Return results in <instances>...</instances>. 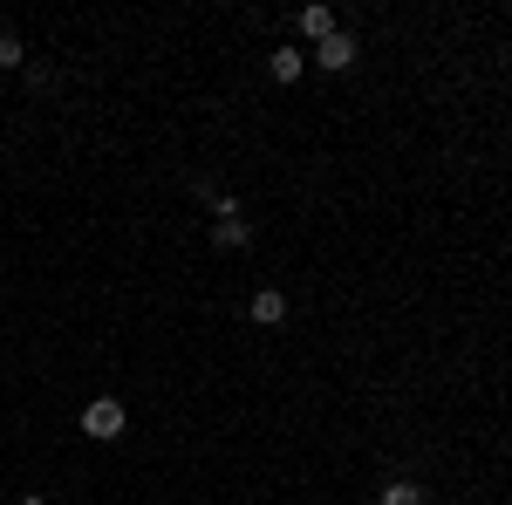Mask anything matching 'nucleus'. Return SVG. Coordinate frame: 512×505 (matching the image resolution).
I'll use <instances>...</instances> for the list:
<instances>
[{
    "label": "nucleus",
    "mask_w": 512,
    "mask_h": 505,
    "mask_svg": "<svg viewBox=\"0 0 512 505\" xmlns=\"http://www.w3.org/2000/svg\"><path fill=\"white\" fill-rule=\"evenodd\" d=\"M123 430H130V410H123L117 396H96V403H82V437H96V444H117Z\"/></svg>",
    "instance_id": "nucleus-1"
},
{
    "label": "nucleus",
    "mask_w": 512,
    "mask_h": 505,
    "mask_svg": "<svg viewBox=\"0 0 512 505\" xmlns=\"http://www.w3.org/2000/svg\"><path fill=\"white\" fill-rule=\"evenodd\" d=\"M355 55H362V48H355V35H342V28H335L328 41H315V62L328 69V76H342V69H355Z\"/></svg>",
    "instance_id": "nucleus-2"
},
{
    "label": "nucleus",
    "mask_w": 512,
    "mask_h": 505,
    "mask_svg": "<svg viewBox=\"0 0 512 505\" xmlns=\"http://www.w3.org/2000/svg\"><path fill=\"white\" fill-rule=\"evenodd\" d=\"M253 321H260V328H280V321H287V294H280V287H260V294H253Z\"/></svg>",
    "instance_id": "nucleus-3"
},
{
    "label": "nucleus",
    "mask_w": 512,
    "mask_h": 505,
    "mask_svg": "<svg viewBox=\"0 0 512 505\" xmlns=\"http://www.w3.org/2000/svg\"><path fill=\"white\" fill-rule=\"evenodd\" d=\"M246 239H253V226H246V219H212V246H219V253H239Z\"/></svg>",
    "instance_id": "nucleus-4"
},
{
    "label": "nucleus",
    "mask_w": 512,
    "mask_h": 505,
    "mask_svg": "<svg viewBox=\"0 0 512 505\" xmlns=\"http://www.w3.org/2000/svg\"><path fill=\"white\" fill-rule=\"evenodd\" d=\"M267 69H274V82H301L308 55H301V48H274V55H267Z\"/></svg>",
    "instance_id": "nucleus-5"
},
{
    "label": "nucleus",
    "mask_w": 512,
    "mask_h": 505,
    "mask_svg": "<svg viewBox=\"0 0 512 505\" xmlns=\"http://www.w3.org/2000/svg\"><path fill=\"white\" fill-rule=\"evenodd\" d=\"M301 35L328 41V35H335V7H301Z\"/></svg>",
    "instance_id": "nucleus-6"
},
{
    "label": "nucleus",
    "mask_w": 512,
    "mask_h": 505,
    "mask_svg": "<svg viewBox=\"0 0 512 505\" xmlns=\"http://www.w3.org/2000/svg\"><path fill=\"white\" fill-rule=\"evenodd\" d=\"M376 505H424V485L396 478V485H383V499H376Z\"/></svg>",
    "instance_id": "nucleus-7"
},
{
    "label": "nucleus",
    "mask_w": 512,
    "mask_h": 505,
    "mask_svg": "<svg viewBox=\"0 0 512 505\" xmlns=\"http://www.w3.org/2000/svg\"><path fill=\"white\" fill-rule=\"evenodd\" d=\"M21 62H28V48H21V35H7V28H0V69H21Z\"/></svg>",
    "instance_id": "nucleus-8"
},
{
    "label": "nucleus",
    "mask_w": 512,
    "mask_h": 505,
    "mask_svg": "<svg viewBox=\"0 0 512 505\" xmlns=\"http://www.w3.org/2000/svg\"><path fill=\"white\" fill-rule=\"evenodd\" d=\"M21 505H48V499H41V492H28V499H21Z\"/></svg>",
    "instance_id": "nucleus-9"
}]
</instances>
